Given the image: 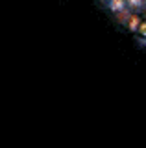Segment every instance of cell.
<instances>
[{"label":"cell","instance_id":"1","mask_svg":"<svg viewBox=\"0 0 146 148\" xmlns=\"http://www.w3.org/2000/svg\"><path fill=\"white\" fill-rule=\"evenodd\" d=\"M137 30H139V34L143 35V37H146V21H141V24H139Z\"/></svg>","mask_w":146,"mask_h":148}]
</instances>
